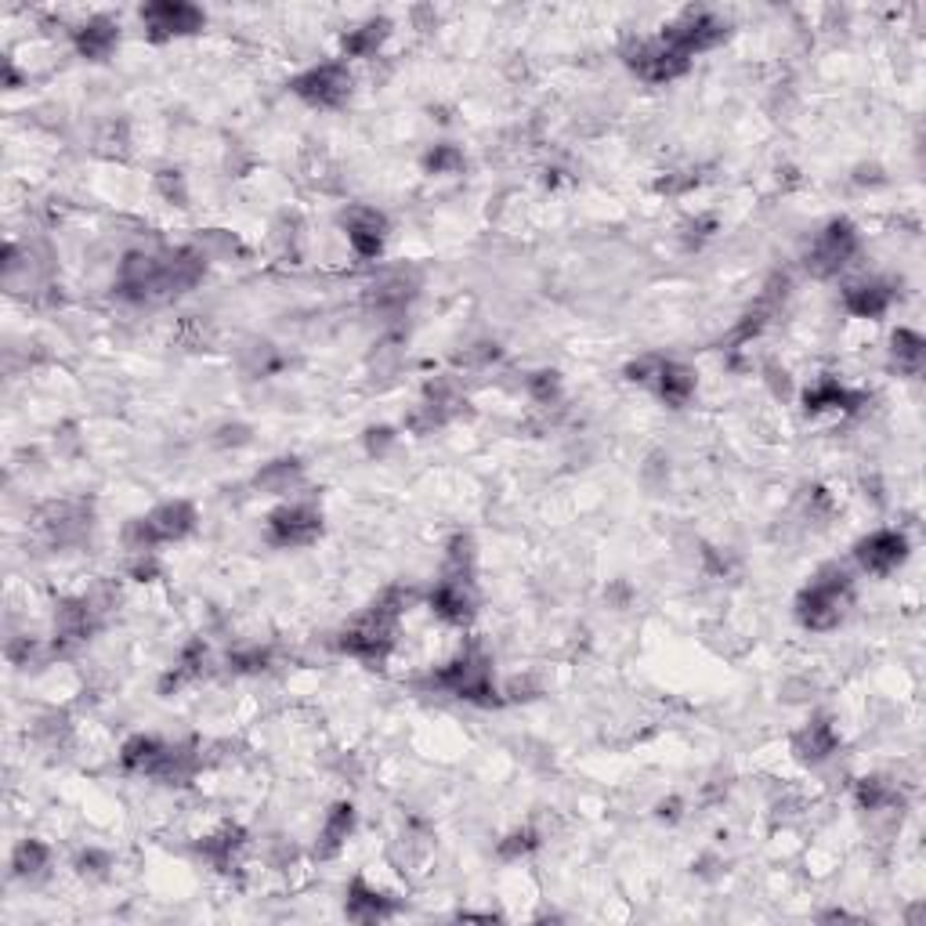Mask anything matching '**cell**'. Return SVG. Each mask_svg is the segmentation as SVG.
<instances>
[{
    "instance_id": "cell-1",
    "label": "cell",
    "mask_w": 926,
    "mask_h": 926,
    "mask_svg": "<svg viewBox=\"0 0 926 926\" xmlns=\"http://www.w3.org/2000/svg\"><path fill=\"white\" fill-rule=\"evenodd\" d=\"M850 604V576L839 565H825L796 598V620L807 629H833Z\"/></svg>"
},
{
    "instance_id": "cell-2",
    "label": "cell",
    "mask_w": 926,
    "mask_h": 926,
    "mask_svg": "<svg viewBox=\"0 0 926 926\" xmlns=\"http://www.w3.org/2000/svg\"><path fill=\"white\" fill-rule=\"evenodd\" d=\"M196 528V507L185 500H170L159 503L156 511H149L145 517H134V522L123 528V547L131 554H149L159 543H175L185 539Z\"/></svg>"
},
{
    "instance_id": "cell-3",
    "label": "cell",
    "mask_w": 926,
    "mask_h": 926,
    "mask_svg": "<svg viewBox=\"0 0 926 926\" xmlns=\"http://www.w3.org/2000/svg\"><path fill=\"white\" fill-rule=\"evenodd\" d=\"M435 684L442 691H449V695L464 699V702H481V706L497 702L492 666H489L486 656H481V651H464V656H456L453 662H446L435 673Z\"/></svg>"
},
{
    "instance_id": "cell-4",
    "label": "cell",
    "mask_w": 926,
    "mask_h": 926,
    "mask_svg": "<svg viewBox=\"0 0 926 926\" xmlns=\"http://www.w3.org/2000/svg\"><path fill=\"white\" fill-rule=\"evenodd\" d=\"M724 36H727L724 19H717L713 11L688 8L681 19H673L670 26L662 30L659 41L670 44L673 52H681L684 58H691V55H702V52H710V47H717Z\"/></svg>"
},
{
    "instance_id": "cell-5",
    "label": "cell",
    "mask_w": 926,
    "mask_h": 926,
    "mask_svg": "<svg viewBox=\"0 0 926 926\" xmlns=\"http://www.w3.org/2000/svg\"><path fill=\"white\" fill-rule=\"evenodd\" d=\"M352 83L355 80H352V72L344 62H323V66H312L308 72H301L290 88L298 98H304L308 105L333 109V105H344L352 98Z\"/></svg>"
},
{
    "instance_id": "cell-6",
    "label": "cell",
    "mask_w": 926,
    "mask_h": 926,
    "mask_svg": "<svg viewBox=\"0 0 926 926\" xmlns=\"http://www.w3.org/2000/svg\"><path fill=\"white\" fill-rule=\"evenodd\" d=\"M858 254V232L850 221H829L818 236L811 243V254H807V268L814 276H836L839 268H844L850 257Z\"/></svg>"
},
{
    "instance_id": "cell-7",
    "label": "cell",
    "mask_w": 926,
    "mask_h": 926,
    "mask_svg": "<svg viewBox=\"0 0 926 926\" xmlns=\"http://www.w3.org/2000/svg\"><path fill=\"white\" fill-rule=\"evenodd\" d=\"M203 22V11L196 4H185V0H156V4L142 8V26L153 41H175V36L200 33Z\"/></svg>"
},
{
    "instance_id": "cell-8",
    "label": "cell",
    "mask_w": 926,
    "mask_h": 926,
    "mask_svg": "<svg viewBox=\"0 0 926 926\" xmlns=\"http://www.w3.org/2000/svg\"><path fill=\"white\" fill-rule=\"evenodd\" d=\"M626 66L637 72L640 80L648 83H670L677 77H684L691 58H684L681 52H673L670 44H662L659 36L656 41H637L634 47L626 52Z\"/></svg>"
},
{
    "instance_id": "cell-9",
    "label": "cell",
    "mask_w": 926,
    "mask_h": 926,
    "mask_svg": "<svg viewBox=\"0 0 926 926\" xmlns=\"http://www.w3.org/2000/svg\"><path fill=\"white\" fill-rule=\"evenodd\" d=\"M319 533H323V514L312 503H287L268 517V539L276 547H308Z\"/></svg>"
},
{
    "instance_id": "cell-10",
    "label": "cell",
    "mask_w": 926,
    "mask_h": 926,
    "mask_svg": "<svg viewBox=\"0 0 926 926\" xmlns=\"http://www.w3.org/2000/svg\"><path fill=\"white\" fill-rule=\"evenodd\" d=\"M341 225H344V236H348L352 250L366 257V261H373V257L384 254V243H388V217L380 214L373 207H352L341 214Z\"/></svg>"
},
{
    "instance_id": "cell-11",
    "label": "cell",
    "mask_w": 926,
    "mask_h": 926,
    "mask_svg": "<svg viewBox=\"0 0 926 926\" xmlns=\"http://www.w3.org/2000/svg\"><path fill=\"white\" fill-rule=\"evenodd\" d=\"M855 558L872 576H891L894 568L908 558V539L901 533H894V528H880V533L858 539Z\"/></svg>"
},
{
    "instance_id": "cell-12",
    "label": "cell",
    "mask_w": 926,
    "mask_h": 926,
    "mask_svg": "<svg viewBox=\"0 0 926 926\" xmlns=\"http://www.w3.org/2000/svg\"><path fill=\"white\" fill-rule=\"evenodd\" d=\"M431 609H435V615H442V620L453 623V626L471 623V615H475V590H471V579L442 576L438 587L431 590Z\"/></svg>"
},
{
    "instance_id": "cell-13",
    "label": "cell",
    "mask_w": 926,
    "mask_h": 926,
    "mask_svg": "<svg viewBox=\"0 0 926 926\" xmlns=\"http://www.w3.org/2000/svg\"><path fill=\"white\" fill-rule=\"evenodd\" d=\"M72 44L88 62H105L120 44V26L109 15H94L83 26L72 30Z\"/></svg>"
},
{
    "instance_id": "cell-14",
    "label": "cell",
    "mask_w": 926,
    "mask_h": 926,
    "mask_svg": "<svg viewBox=\"0 0 926 926\" xmlns=\"http://www.w3.org/2000/svg\"><path fill=\"white\" fill-rule=\"evenodd\" d=\"M836 746H839V735H836V727L825 721V717L807 721V724L793 735V752H796L800 760H807V763L829 760L833 752H836Z\"/></svg>"
},
{
    "instance_id": "cell-15",
    "label": "cell",
    "mask_w": 926,
    "mask_h": 926,
    "mask_svg": "<svg viewBox=\"0 0 926 926\" xmlns=\"http://www.w3.org/2000/svg\"><path fill=\"white\" fill-rule=\"evenodd\" d=\"M352 833H355V807L352 804H337L326 814L323 829H319L315 855L319 858H337L341 850H344V844L352 839Z\"/></svg>"
},
{
    "instance_id": "cell-16",
    "label": "cell",
    "mask_w": 926,
    "mask_h": 926,
    "mask_svg": "<svg viewBox=\"0 0 926 926\" xmlns=\"http://www.w3.org/2000/svg\"><path fill=\"white\" fill-rule=\"evenodd\" d=\"M844 304L858 319H880L894 304V290L886 282H855V287H847Z\"/></svg>"
},
{
    "instance_id": "cell-17",
    "label": "cell",
    "mask_w": 926,
    "mask_h": 926,
    "mask_svg": "<svg viewBox=\"0 0 926 926\" xmlns=\"http://www.w3.org/2000/svg\"><path fill=\"white\" fill-rule=\"evenodd\" d=\"M348 916L359 923H377L394 916V901L388 894H380L377 886H369L366 880H355L348 886Z\"/></svg>"
},
{
    "instance_id": "cell-18",
    "label": "cell",
    "mask_w": 926,
    "mask_h": 926,
    "mask_svg": "<svg viewBox=\"0 0 926 926\" xmlns=\"http://www.w3.org/2000/svg\"><path fill=\"white\" fill-rule=\"evenodd\" d=\"M656 384H659L662 399L670 402L673 410H681V405H688L691 394H695L699 377H695V369L684 366V362H662L659 373H656Z\"/></svg>"
},
{
    "instance_id": "cell-19",
    "label": "cell",
    "mask_w": 926,
    "mask_h": 926,
    "mask_svg": "<svg viewBox=\"0 0 926 926\" xmlns=\"http://www.w3.org/2000/svg\"><path fill=\"white\" fill-rule=\"evenodd\" d=\"M388 33H391L388 19H369V22H362V26L344 33V55L348 58H377V52L388 41Z\"/></svg>"
},
{
    "instance_id": "cell-20",
    "label": "cell",
    "mask_w": 926,
    "mask_h": 926,
    "mask_svg": "<svg viewBox=\"0 0 926 926\" xmlns=\"http://www.w3.org/2000/svg\"><path fill=\"white\" fill-rule=\"evenodd\" d=\"M164 749H167V743H159V738H153V735H134L131 743H123L120 763L127 771H134V774H149L153 778L159 757H164Z\"/></svg>"
},
{
    "instance_id": "cell-21",
    "label": "cell",
    "mask_w": 926,
    "mask_h": 926,
    "mask_svg": "<svg viewBox=\"0 0 926 926\" xmlns=\"http://www.w3.org/2000/svg\"><path fill=\"white\" fill-rule=\"evenodd\" d=\"M301 478H304V467L298 460H271L257 471L254 486L261 492H271V497H287V492L301 486Z\"/></svg>"
},
{
    "instance_id": "cell-22",
    "label": "cell",
    "mask_w": 926,
    "mask_h": 926,
    "mask_svg": "<svg viewBox=\"0 0 926 926\" xmlns=\"http://www.w3.org/2000/svg\"><path fill=\"white\" fill-rule=\"evenodd\" d=\"M861 402V394L855 391H847L839 380L833 377H825L818 380L807 394H804V405H807V413H825V410H855V405Z\"/></svg>"
},
{
    "instance_id": "cell-23",
    "label": "cell",
    "mask_w": 926,
    "mask_h": 926,
    "mask_svg": "<svg viewBox=\"0 0 926 926\" xmlns=\"http://www.w3.org/2000/svg\"><path fill=\"white\" fill-rule=\"evenodd\" d=\"M52 869V850H47L41 839H22L15 847V858H11V872L19 875V880H36V875H44Z\"/></svg>"
},
{
    "instance_id": "cell-24",
    "label": "cell",
    "mask_w": 926,
    "mask_h": 926,
    "mask_svg": "<svg viewBox=\"0 0 926 926\" xmlns=\"http://www.w3.org/2000/svg\"><path fill=\"white\" fill-rule=\"evenodd\" d=\"M891 355H894V362L901 373H912L916 377L919 369H923V359H926V344L916 330H897L894 337H891Z\"/></svg>"
},
{
    "instance_id": "cell-25",
    "label": "cell",
    "mask_w": 926,
    "mask_h": 926,
    "mask_svg": "<svg viewBox=\"0 0 926 926\" xmlns=\"http://www.w3.org/2000/svg\"><path fill=\"white\" fill-rule=\"evenodd\" d=\"M424 167L431 175H456V170L464 167V153L456 149V145H435V149L427 153Z\"/></svg>"
},
{
    "instance_id": "cell-26",
    "label": "cell",
    "mask_w": 926,
    "mask_h": 926,
    "mask_svg": "<svg viewBox=\"0 0 926 926\" xmlns=\"http://www.w3.org/2000/svg\"><path fill=\"white\" fill-rule=\"evenodd\" d=\"M528 388H533V399L539 405H550V402H558V394H561V377L558 373H536L533 380H528Z\"/></svg>"
},
{
    "instance_id": "cell-27",
    "label": "cell",
    "mask_w": 926,
    "mask_h": 926,
    "mask_svg": "<svg viewBox=\"0 0 926 926\" xmlns=\"http://www.w3.org/2000/svg\"><path fill=\"white\" fill-rule=\"evenodd\" d=\"M156 189L164 192L170 203L185 207V178L178 175V170H159V175H156Z\"/></svg>"
},
{
    "instance_id": "cell-28",
    "label": "cell",
    "mask_w": 926,
    "mask_h": 926,
    "mask_svg": "<svg viewBox=\"0 0 926 926\" xmlns=\"http://www.w3.org/2000/svg\"><path fill=\"white\" fill-rule=\"evenodd\" d=\"M511 839H514V844H503V847H500V855H503V858L525 855V850H533V847H536V833H528V829H525V833H514Z\"/></svg>"
},
{
    "instance_id": "cell-29",
    "label": "cell",
    "mask_w": 926,
    "mask_h": 926,
    "mask_svg": "<svg viewBox=\"0 0 926 926\" xmlns=\"http://www.w3.org/2000/svg\"><path fill=\"white\" fill-rule=\"evenodd\" d=\"M366 442H369V453L380 456L394 442V435H391L388 427H373V431H366Z\"/></svg>"
}]
</instances>
